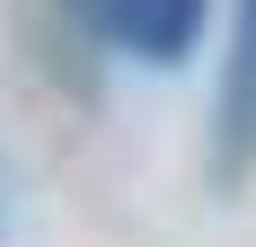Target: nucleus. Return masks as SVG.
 <instances>
[{
  "label": "nucleus",
  "mask_w": 256,
  "mask_h": 247,
  "mask_svg": "<svg viewBox=\"0 0 256 247\" xmlns=\"http://www.w3.org/2000/svg\"><path fill=\"white\" fill-rule=\"evenodd\" d=\"M212 176H221V186H248L256 176V0L230 9L221 98H212Z\"/></svg>",
  "instance_id": "2"
},
{
  "label": "nucleus",
  "mask_w": 256,
  "mask_h": 247,
  "mask_svg": "<svg viewBox=\"0 0 256 247\" xmlns=\"http://www.w3.org/2000/svg\"><path fill=\"white\" fill-rule=\"evenodd\" d=\"M204 18L212 0H88V36L124 62H150V71H177L204 44Z\"/></svg>",
  "instance_id": "1"
},
{
  "label": "nucleus",
  "mask_w": 256,
  "mask_h": 247,
  "mask_svg": "<svg viewBox=\"0 0 256 247\" xmlns=\"http://www.w3.org/2000/svg\"><path fill=\"white\" fill-rule=\"evenodd\" d=\"M44 9H62V18H71L80 36H88V0H44Z\"/></svg>",
  "instance_id": "3"
}]
</instances>
